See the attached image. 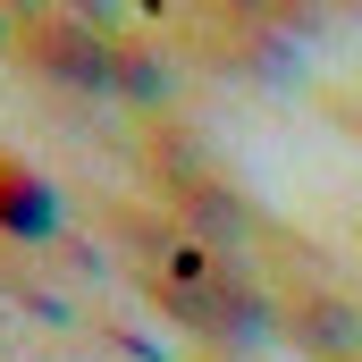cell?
Returning <instances> with one entry per match:
<instances>
[{
	"label": "cell",
	"mask_w": 362,
	"mask_h": 362,
	"mask_svg": "<svg viewBox=\"0 0 362 362\" xmlns=\"http://www.w3.org/2000/svg\"><path fill=\"white\" fill-rule=\"evenodd\" d=\"M0 177H8V160H0ZM0 219H8V228H34V219H42V194H34V185H0Z\"/></svg>",
	"instance_id": "6da1fadb"
}]
</instances>
